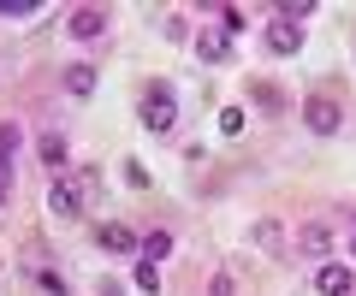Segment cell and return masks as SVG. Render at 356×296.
Returning <instances> with one entry per match:
<instances>
[{
	"label": "cell",
	"instance_id": "1",
	"mask_svg": "<svg viewBox=\"0 0 356 296\" xmlns=\"http://www.w3.org/2000/svg\"><path fill=\"white\" fill-rule=\"evenodd\" d=\"M143 125L154 130V137H166V130L178 125V101L166 83H149V95H143Z\"/></svg>",
	"mask_w": 356,
	"mask_h": 296
},
{
	"label": "cell",
	"instance_id": "2",
	"mask_svg": "<svg viewBox=\"0 0 356 296\" xmlns=\"http://www.w3.org/2000/svg\"><path fill=\"white\" fill-rule=\"evenodd\" d=\"M350 267H339V261H321V272H315V290L321 296H350Z\"/></svg>",
	"mask_w": 356,
	"mask_h": 296
},
{
	"label": "cell",
	"instance_id": "3",
	"mask_svg": "<svg viewBox=\"0 0 356 296\" xmlns=\"http://www.w3.org/2000/svg\"><path fill=\"white\" fill-rule=\"evenodd\" d=\"M77 207H83L77 184H72V178H54V190H48V214H60V219H77Z\"/></svg>",
	"mask_w": 356,
	"mask_h": 296
},
{
	"label": "cell",
	"instance_id": "4",
	"mask_svg": "<svg viewBox=\"0 0 356 296\" xmlns=\"http://www.w3.org/2000/svg\"><path fill=\"white\" fill-rule=\"evenodd\" d=\"M102 30H107V12H102V6H77V12H72V36H77V42H95Z\"/></svg>",
	"mask_w": 356,
	"mask_h": 296
},
{
	"label": "cell",
	"instance_id": "5",
	"mask_svg": "<svg viewBox=\"0 0 356 296\" xmlns=\"http://www.w3.org/2000/svg\"><path fill=\"white\" fill-rule=\"evenodd\" d=\"M303 119H309V130H321V137H332V130H339V107H332L327 95H315V101L303 107Z\"/></svg>",
	"mask_w": 356,
	"mask_h": 296
},
{
	"label": "cell",
	"instance_id": "6",
	"mask_svg": "<svg viewBox=\"0 0 356 296\" xmlns=\"http://www.w3.org/2000/svg\"><path fill=\"white\" fill-rule=\"evenodd\" d=\"M297 249H303V255H332V232H327V225H321V219H315V225H303V232H297Z\"/></svg>",
	"mask_w": 356,
	"mask_h": 296
},
{
	"label": "cell",
	"instance_id": "7",
	"mask_svg": "<svg viewBox=\"0 0 356 296\" xmlns=\"http://www.w3.org/2000/svg\"><path fill=\"white\" fill-rule=\"evenodd\" d=\"M102 249H113V255H131V249H143V237L131 232V225H119V219H113V225H102Z\"/></svg>",
	"mask_w": 356,
	"mask_h": 296
},
{
	"label": "cell",
	"instance_id": "8",
	"mask_svg": "<svg viewBox=\"0 0 356 296\" xmlns=\"http://www.w3.org/2000/svg\"><path fill=\"white\" fill-rule=\"evenodd\" d=\"M267 48H273V53H297V48H303V24H285V18H280V24L267 30Z\"/></svg>",
	"mask_w": 356,
	"mask_h": 296
},
{
	"label": "cell",
	"instance_id": "9",
	"mask_svg": "<svg viewBox=\"0 0 356 296\" xmlns=\"http://www.w3.org/2000/svg\"><path fill=\"white\" fill-rule=\"evenodd\" d=\"M65 89H72L77 101H83V95H95V65H72V71H65Z\"/></svg>",
	"mask_w": 356,
	"mask_h": 296
},
{
	"label": "cell",
	"instance_id": "10",
	"mask_svg": "<svg viewBox=\"0 0 356 296\" xmlns=\"http://www.w3.org/2000/svg\"><path fill=\"white\" fill-rule=\"evenodd\" d=\"M42 160H48L54 172L65 166V137H60V130H42Z\"/></svg>",
	"mask_w": 356,
	"mask_h": 296
},
{
	"label": "cell",
	"instance_id": "11",
	"mask_svg": "<svg viewBox=\"0 0 356 296\" xmlns=\"http://www.w3.org/2000/svg\"><path fill=\"white\" fill-rule=\"evenodd\" d=\"M72 184H77V195H83V202H95V195H102V172H89V166H77Z\"/></svg>",
	"mask_w": 356,
	"mask_h": 296
},
{
	"label": "cell",
	"instance_id": "12",
	"mask_svg": "<svg viewBox=\"0 0 356 296\" xmlns=\"http://www.w3.org/2000/svg\"><path fill=\"white\" fill-rule=\"evenodd\" d=\"M196 48H202V60H226V30H202Z\"/></svg>",
	"mask_w": 356,
	"mask_h": 296
},
{
	"label": "cell",
	"instance_id": "13",
	"mask_svg": "<svg viewBox=\"0 0 356 296\" xmlns=\"http://www.w3.org/2000/svg\"><path fill=\"white\" fill-rule=\"evenodd\" d=\"M166 249H172V237H166V232H149V237H143V261H161Z\"/></svg>",
	"mask_w": 356,
	"mask_h": 296
},
{
	"label": "cell",
	"instance_id": "14",
	"mask_svg": "<svg viewBox=\"0 0 356 296\" xmlns=\"http://www.w3.org/2000/svg\"><path fill=\"white\" fill-rule=\"evenodd\" d=\"M18 155V125H0V166H13Z\"/></svg>",
	"mask_w": 356,
	"mask_h": 296
},
{
	"label": "cell",
	"instance_id": "15",
	"mask_svg": "<svg viewBox=\"0 0 356 296\" xmlns=\"http://www.w3.org/2000/svg\"><path fill=\"white\" fill-rule=\"evenodd\" d=\"M255 243H261V249H280V225H273V219H261V225H255Z\"/></svg>",
	"mask_w": 356,
	"mask_h": 296
},
{
	"label": "cell",
	"instance_id": "16",
	"mask_svg": "<svg viewBox=\"0 0 356 296\" xmlns=\"http://www.w3.org/2000/svg\"><path fill=\"white\" fill-rule=\"evenodd\" d=\"M137 290H161V272H154V261H143V267H137Z\"/></svg>",
	"mask_w": 356,
	"mask_h": 296
},
{
	"label": "cell",
	"instance_id": "17",
	"mask_svg": "<svg viewBox=\"0 0 356 296\" xmlns=\"http://www.w3.org/2000/svg\"><path fill=\"white\" fill-rule=\"evenodd\" d=\"M220 130H226V137H238V130H243V107H226V113H220Z\"/></svg>",
	"mask_w": 356,
	"mask_h": 296
},
{
	"label": "cell",
	"instance_id": "18",
	"mask_svg": "<svg viewBox=\"0 0 356 296\" xmlns=\"http://www.w3.org/2000/svg\"><path fill=\"white\" fill-rule=\"evenodd\" d=\"M220 30H226V36H238V30H243V12H238V6H226V12H220Z\"/></svg>",
	"mask_w": 356,
	"mask_h": 296
},
{
	"label": "cell",
	"instance_id": "19",
	"mask_svg": "<svg viewBox=\"0 0 356 296\" xmlns=\"http://www.w3.org/2000/svg\"><path fill=\"white\" fill-rule=\"evenodd\" d=\"M102 296H125V284H113V279H102Z\"/></svg>",
	"mask_w": 356,
	"mask_h": 296
},
{
	"label": "cell",
	"instance_id": "20",
	"mask_svg": "<svg viewBox=\"0 0 356 296\" xmlns=\"http://www.w3.org/2000/svg\"><path fill=\"white\" fill-rule=\"evenodd\" d=\"M350 249H356V243H350Z\"/></svg>",
	"mask_w": 356,
	"mask_h": 296
}]
</instances>
